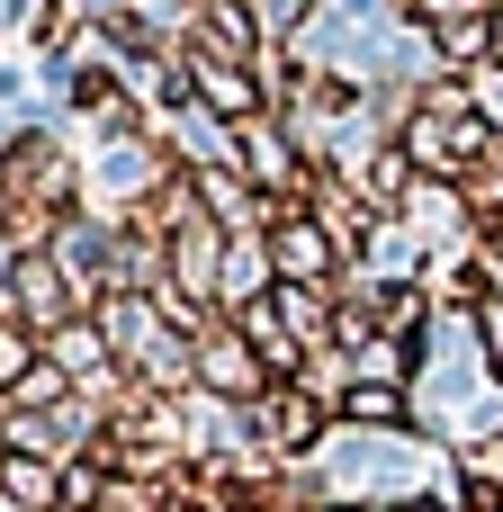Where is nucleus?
<instances>
[{
	"label": "nucleus",
	"mask_w": 503,
	"mask_h": 512,
	"mask_svg": "<svg viewBox=\"0 0 503 512\" xmlns=\"http://www.w3.org/2000/svg\"><path fill=\"white\" fill-rule=\"evenodd\" d=\"M270 261H279L288 288H342V243H333V225L306 216V207H279V216H270Z\"/></svg>",
	"instance_id": "obj_1"
},
{
	"label": "nucleus",
	"mask_w": 503,
	"mask_h": 512,
	"mask_svg": "<svg viewBox=\"0 0 503 512\" xmlns=\"http://www.w3.org/2000/svg\"><path fill=\"white\" fill-rule=\"evenodd\" d=\"M198 387H207L216 405H261L279 378H270V369H261V351L216 315V324H198Z\"/></svg>",
	"instance_id": "obj_2"
},
{
	"label": "nucleus",
	"mask_w": 503,
	"mask_h": 512,
	"mask_svg": "<svg viewBox=\"0 0 503 512\" xmlns=\"http://www.w3.org/2000/svg\"><path fill=\"white\" fill-rule=\"evenodd\" d=\"M243 423H252V441L270 450V459H288V450H315L324 441V405L288 378V387H270L261 405H243Z\"/></svg>",
	"instance_id": "obj_3"
},
{
	"label": "nucleus",
	"mask_w": 503,
	"mask_h": 512,
	"mask_svg": "<svg viewBox=\"0 0 503 512\" xmlns=\"http://www.w3.org/2000/svg\"><path fill=\"white\" fill-rule=\"evenodd\" d=\"M432 63H450V72H486L495 63V9L486 18H450V27H432Z\"/></svg>",
	"instance_id": "obj_4"
},
{
	"label": "nucleus",
	"mask_w": 503,
	"mask_h": 512,
	"mask_svg": "<svg viewBox=\"0 0 503 512\" xmlns=\"http://www.w3.org/2000/svg\"><path fill=\"white\" fill-rule=\"evenodd\" d=\"M36 369H45V342H36L27 324H9V315H0V387L18 396V387H27Z\"/></svg>",
	"instance_id": "obj_5"
},
{
	"label": "nucleus",
	"mask_w": 503,
	"mask_h": 512,
	"mask_svg": "<svg viewBox=\"0 0 503 512\" xmlns=\"http://www.w3.org/2000/svg\"><path fill=\"white\" fill-rule=\"evenodd\" d=\"M414 9H423V18H432V27H450V18H486V9H495V0H414Z\"/></svg>",
	"instance_id": "obj_6"
},
{
	"label": "nucleus",
	"mask_w": 503,
	"mask_h": 512,
	"mask_svg": "<svg viewBox=\"0 0 503 512\" xmlns=\"http://www.w3.org/2000/svg\"><path fill=\"white\" fill-rule=\"evenodd\" d=\"M306 18V0H261V27H297Z\"/></svg>",
	"instance_id": "obj_7"
},
{
	"label": "nucleus",
	"mask_w": 503,
	"mask_h": 512,
	"mask_svg": "<svg viewBox=\"0 0 503 512\" xmlns=\"http://www.w3.org/2000/svg\"><path fill=\"white\" fill-rule=\"evenodd\" d=\"M495 63H503V0H495Z\"/></svg>",
	"instance_id": "obj_8"
}]
</instances>
